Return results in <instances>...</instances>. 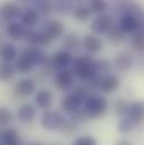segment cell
I'll use <instances>...</instances> for the list:
<instances>
[{"label":"cell","mask_w":144,"mask_h":145,"mask_svg":"<svg viewBox=\"0 0 144 145\" xmlns=\"http://www.w3.org/2000/svg\"><path fill=\"white\" fill-rule=\"evenodd\" d=\"M96 61L89 55H81L74 57L72 63V72L80 80L84 82L91 81L94 78L98 76L95 68Z\"/></svg>","instance_id":"obj_1"},{"label":"cell","mask_w":144,"mask_h":145,"mask_svg":"<svg viewBox=\"0 0 144 145\" xmlns=\"http://www.w3.org/2000/svg\"><path fill=\"white\" fill-rule=\"evenodd\" d=\"M83 109L88 114L89 118L98 119L103 117L108 109V103L104 96L91 95L83 104Z\"/></svg>","instance_id":"obj_2"},{"label":"cell","mask_w":144,"mask_h":145,"mask_svg":"<svg viewBox=\"0 0 144 145\" xmlns=\"http://www.w3.org/2000/svg\"><path fill=\"white\" fill-rule=\"evenodd\" d=\"M65 123V119L63 115L60 111L55 110H47L43 114L41 118V124L43 128L47 131H58L61 129L63 124Z\"/></svg>","instance_id":"obj_3"},{"label":"cell","mask_w":144,"mask_h":145,"mask_svg":"<svg viewBox=\"0 0 144 145\" xmlns=\"http://www.w3.org/2000/svg\"><path fill=\"white\" fill-rule=\"evenodd\" d=\"M73 60H74V57L72 56V54L69 51L60 50L51 57L52 69H53V71H56V72L67 70L70 65H72Z\"/></svg>","instance_id":"obj_4"},{"label":"cell","mask_w":144,"mask_h":145,"mask_svg":"<svg viewBox=\"0 0 144 145\" xmlns=\"http://www.w3.org/2000/svg\"><path fill=\"white\" fill-rule=\"evenodd\" d=\"M36 83L31 78H25L19 80L14 86V95L19 99H26L35 92Z\"/></svg>","instance_id":"obj_5"},{"label":"cell","mask_w":144,"mask_h":145,"mask_svg":"<svg viewBox=\"0 0 144 145\" xmlns=\"http://www.w3.org/2000/svg\"><path fill=\"white\" fill-rule=\"evenodd\" d=\"M120 86V79L117 75L107 74L104 76H98L97 80V90L103 93H113Z\"/></svg>","instance_id":"obj_6"},{"label":"cell","mask_w":144,"mask_h":145,"mask_svg":"<svg viewBox=\"0 0 144 145\" xmlns=\"http://www.w3.org/2000/svg\"><path fill=\"white\" fill-rule=\"evenodd\" d=\"M25 39L29 44V46H36V47H47L52 43V39L44 31L37 32V31L28 29V33Z\"/></svg>","instance_id":"obj_7"},{"label":"cell","mask_w":144,"mask_h":145,"mask_svg":"<svg viewBox=\"0 0 144 145\" xmlns=\"http://www.w3.org/2000/svg\"><path fill=\"white\" fill-rule=\"evenodd\" d=\"M0 14H1V19L9 24V23L15 22V19H17L18 17H22L23 12H22V9L19 8L18 5L10 2V1H7V2H3L1 5Z\"/></svg>","instance_id":"obj_8"},{"label":"cell","mask_w":144,"mask_h":145,"mask_svg":"<svg viewBox=\"0 0 144 145\" xmlns=\"http://www.w3.org/2000/svg\"><path fill=\"white\" fill-rule=\"evenodd\" d=\"M73 80H74L73 72L71 70L67 69L56 73L54 79V84L60 91H68L73 86Z\"/></svg>","instance_id":"obj_9"},{"label":"cell","mask_w":144,"mask_h":145,"mask_svg":"<svg viewBox=\"0 0 144 145\" xmlns=\"http://www.w3.org/2000/svg\"><path fill=\"white\" fill-rule=\"evenodd\" d=\"M53 99L54 96L50 89H41L35 95V105L39 110L47 111L53 104Z\"/></svg>","instance_id":"obj_10"},{"label":"cell","mask_w":144,"mask_h":145,"mask_svg":"<svg viewBox=\"0 0 144 145\" xmlns=\"http://www.w3.org/2000/svg\"><path fill=\"white\" fill-rule=\"evenodd\" d=\"M81 105L82 101L72 92L65 95L61 100V109L69 115H73L77 111H79L81 109Z\"/></svg>","instance_id":"obj_11"},{"label":"cell","mask_w":144,"mask_h":145,"mask_svg":"<svg viewBox=\"0 0 144 145\" xmlns=\"http://www.w3.org/2000/svg\"><path fill=\"white\" fill-rule=\"evenodd\" d=\"M27 33H28V28L18 22L9 23L6 26V34L12 40H20L25 38Z\"/></svg>","instance_id":"obj_12"},{"label":"cell","mask_w":144,"mask_h":145,"mask_svg":"<svg viewBox=\"0 0 144 145\" xmlns=\"http://www.w3.org/2000/svg\"><path fill=\"white\" fill-rule=\"evenodd\" d=\"M113 27V20L110 16L100 15L96 17L91 23V29L95 34H106L108 31Z\"/></svg>","instance_id":"obj_13"},{"label":"cell","mask_w":144,"mask_h":145,"mask_svg":"<svg viewBox=\"0 0 144 145\" xmlns=\"http://www.w3.org/2000/svg\"><path fill=\"white\" fill-rule=\"evenodd\" d=\"M118 26L125 34H134L139 29V18L134 15L125 14L120 17Z\"/></svg>","instance_id":"obj_14"},{"label":"cell","mask_w":144,"mask_h":145,"mask_svg":"<svg viewBox=\"0 0 144 145\" xmlns=\"http://www.w3.org/2000/svg\"><path fill=\"white\" fill-rule=\"evenodd\" d=\"M133 65V57L128 53H118L114 59V68L117 72L126 73Z\"/></svg>","instance_id":"obj_15"},{"label":"cell","mask_w":144,"mask_h":145,"mask_svg":"<svg viewBox=\"0 0 144 145\" xmlns=\"http://www.w3.org/2000/svg\"><path fill=\"white\" fill-rule=\"evenodd\" d=\"M34 67L35 64L26 51L22 52L15 62V68L20 74H26V73L31 72L34 69Z\"/></svg>","instance_id":"obj_16"},{"label":"cell","mask_w":144,"mask_h":145,"mask_svg":"<svg viewBox=\"0 0 144 145\" xmlns=\"http://www.w3.org/2000/svg\"><path fill=\"white\" fill-rule=\"evenodd\" d=\"M64 24L61 20H51L44 26V32L50 36V38L53 39H59L60 37L63 36L64 34Z\"/></svg>","instance_id":"obj_17"},{"label":"cell","mask_w":144,"mask_h":145,"mask_svg":"<svg viewBox=\"0 0 144 145\" xmlns=\"http://www.w3.org/2000/svg\"><path fill=\"white\" fill-rule=\"evenodd\" d=\"M82 46L86 48V51L90 54H96L101 51L103 48V42L99 37L95 34H87L82 38Z\"/></svg>","instance_id":"obj_18"},{"label":"cell","mask_w":144,"mask_h":145,"mask_svg":"<svg viewBox=\"0 0 144 145\" xmlns=\"http://www.w3.org/2000/svg\"><path fill=\"white\" fill-rule=\"evenodd\" d=\"M135 125H141L144 123V101L143 100H136L131 104L130 111L127 115Z\"/></svg>","instance_id":"obj_19"},{"label":"cell","mask_w":144,"mask_h":145,"mask_svg":"<svg viewBox=\"0 0 144 145\" xmlns=\"http://www.w3.org/2000/svg\"><path fill=\"white\" fill-rule=\"evenodd\" d=\"M18 119L24 124H31L36 118V109L31 104H23L17 110Z\"/></svg>","instance_id":"obj_20"},{"label":"cell","mask_w":144,"mask_h":145,"mask_svg":"<svg viewBox=\"0 0 144 145\" xmlns=\"http://www.w3.org/2000/svg\"><path fill=\"white\" fill-rule=\"evenodd\" d=\"M2 145H25L20 141L19 133L14 128H5L1 132Z\"/></svg>","instance_id":"obj_21"},{"label":"cell","mask_w":144,"mask_h":145,"mask_svg":"<svg viewBox=\"0 0 144 145\" xmlns=\"http://www.w3.org/2000/svg\"><path fill=\"white\" fill-rule=\"evenodd\" d=\"M39 12L36 10V8H27L20 17V23L25 25L27 28H32L39 22Z\"/></svg>","instance_id":"obj_22"},{"label":"cell","mask_w":144,"mask_h":145,"mask_svg":"<svg viewBox=\"0 0 144 145\" xmlns=\"http://www.w3.org/2000/svg\"><path fill=\"white\" fill-rule=\"evenodd\" d=\"M63 46L69 52H78L82 46V39L77 33H69L64 36Z\"/></svg>","instance_id":"obj_23"},{"label":"cell","mask_w":144,"mask_h":145,"mask_svg":"<svg viewBox=\"0 0 144 145\" xmlns=\"http://www.w3.org/2000/svg\"><path fill=\"white\" fill-rule=\"evenodd\" d=\"M28 55L31 56V59L33 60L34 64L38 65V67H43L45 64V62L48 60L47 55L42 51L41 47H36V46H29L25 50Z\"/></svg>","instance_id":"obj_24"},{"label":"cell","mask_w":144,"mask_h":145,"mask_svg":"<svg viewBox=\"0 0 144 145\" xmlns=\"http://www.w3.org/2000/svg\"><path fill=\"white\" fill-rule=\"evenodd\" d=\"M18 57V52L15 45L10 43H5L1 47V59L3 62L11 63L12 61H16Z\"/></svg>","instance_id":"obj_25"},{"label":"cell","mask_w":144,"mask_h":145,"mask_svg":"<svg viewBox=\"0 0 144 145\" xmlns=\"http://www.w3.org/2000/svg\"><path fill=\"white\" fill-rule=\"evenodd\" d=\"M105 35H106V39L108 40V43H110L114 46H117L124 40L125 33L119 28V26H113Z\"/></svg>","instance_id":"obj_26"},{"label":"cell","mask_w":144,"mask_h":145,"mask_svg":"<svg viewBox=\"0 0 144 145\" xmlns=\"http://www.w3.org/2000/svg\"><path fill=\"white\" fill-rule=\"evenodd\" d=\"M35 7L41 15L48 16L55 10V2L53 0H36Z\"/></svg>","instance_id":"obj_27"},{"label":"cell","mask_w":144,"mask_h":145,"mask_svg":"<svg viewBox=\"0 0 144 145\" xmlns=\"http://www.w3.org/2000/svg\"><path fill=\"white\" fill-rule=\"evenodd\" d=\"M135 126H136L135 123L128 116H126V117H123L118 121V124H117V131H118L119 134L126 135V134H130L135 128Z\"/></svg>","instance_id":"obj_28"},{"label":"cell","mask_w":144,"mask_h":145,"mask_svg":"<svg viewBox=\"0 0 144 145\" xmlns=\"http://www.w3.org/2000/svg\"><path fill=\"white\" fill-rule=\"evenodd\" d=\"M130 107H131V104H130L126 99L119 98V99H117V100L114 103V112H115L117 116L126 117V116L128 115Z\"/></svg>","instance_id":"obj_29"},{"label":"cell","mask_w":144,"mask_h":145,"mask_svg":"<svg viewBox=\"0 0 144 145\" xmlns=\"http://www.w3.org/2000/svg\"><path fill=\"white\" fill-rule=\"evenodd\" d=\"M91 10L89 7H86V6H79V7H75L74 10H73V17L75 18L77 22L79 23H84L87 22L90 16H91Z\"/></svg>","instance_id":"obj_30"},{"label":"cell","mask_w":144,"mask_h":145,"mask_svg":"<svg viewBox=\"0 0 144 145\" xmlns=\"http://www.w3.org/2000/svg\"><path fill=\"white\" fill-rule=\"evenodd\" d=\"M16 68L15 65H12L11 63H7V62H2L1 64V70H0V76L1 80L5 82H8L10 80L14 79L15 74H16Z\"/></svg>","instance_id":"obj_31"},{"label":"cell","mask_w":144,"mask_h":145,"mask_svg":"<svg viewBox=\"0 0 144 145\" xmlns=\"http://www.w3.org/2000/svg\"><path fill=\"white\" fill-rule=\"evenodd\" d=\"M131 45L133 50L137 53L144 52V33L141 31H136L134 34H132L131 38Z\"/></svg>","instance_id":"obj_32"},{"label":"cell","mask_w":144,"mask_h":145,"mask_svg":"<svg viewBox=\"0 0 144 145\" xmlns=\"http://www.w3.org/2000/svg\"><path fill=\"white\" fill-rule=\"evenodd\" d=\"M74 8L75 6L73 5L71 0H56L55 1V10L59 14H63V15L70 14V12H73Z\"/></svg>","instance_id":"obj_33"},{"label":"cell","mask_w":144,"mask_h":145,"mask_svg":"<svg viewBox=\"0 0 144 145\" xmlns=\"http://www.w3.org/2000/svg\"><path fill=\"white\" fill-rule=\"evenodd\" d=\"M71 92L74 96H77L83 104H84V101L91 96V95H90V90L88 89V87H87L86 84H77V86H74V87L72 88Z\"/></svg>","instance_id":"obj_34"},{"label":"cell","mask_w":144,"mask_h":145,"mask_svg":"<svg viewBox=\"0 0 144 145\" xmlns=\"http://www.w3.org/2000/svg\"><path fill=\"white\" fill-rule=\"evenodd\" d=\"M89 8L94 14L101 15L108 8L107 0H89Z\"/></svg>","instance_id":"obj_35"},{"label":"cell","mask_w":144,"mask_h":145,"mask_svg":"<svg viewBox=\"0 0 144 145\" xmlns=\"http://www.w3.org/2000/svg\"><path fill=\"white\" fill-rule=\"evenodd\" d=\"M95 68H96V73L98 76H104L110 73L111 70V64L108 60L101 59V60H97L95 63Z\"/></svg>","instance_id":"obj_36"},{"label":"cell","mask_w":144,"mask_h":145,"mask_svg":"<svg viewBox=\"0 0 144 145\" xmlns=\"http://www.w3.org/2000/svg\"><path fill=\"white\" fill-rule=\"evenodd\" d=\"M60 131L64 135L71 136L73 134H75V132H77V123H74L73 120H65V123L63 124V126L61 127Z\"/></svg>","instance_id":"obj_37"},{"label":"cell","mask_w":144,"mask_h":145,"mask_svg":"<svg viewBox=\"0 0 144 145\" xmlns=\"http://www.w3.org/2000/svg\"><path fill=\"white\" fill-rule=\"evenodd\" d=\"M12 120V115L7 108L2 107L0 110V124L2 127H8V125Z\"/></svg>","instance_id":"obj_38"},{"label":"cell","mask_w":144,"mask_h":145,"mask_svg":"<svg viewBox=\"0 0 144 145\" xmlns=\"http://www.w3.org/2000/svg\"><path fill=\"white\" fill-rule=\"evenodd\" d=\"M73 145H98L97 141L92 137V136H89V135H84V136H81V137H78Z\"/></svg>","instance_id":"obj_39"},{"label":"cell","mask_w":144,"mask_h":145,"mask_svg":"<svg viewBox=\"0 0 144 145\" xmlns=\"http://www.w3.org/2000/svg\"><path fill=\"white\" fill-rule=\"evenodd\" d=\"M115 145H133L128 140H125V138H123V140H119V141H117L116 142V144Z\"/></svg>","instance_id":"obj_40"},{"label":"cell","mask_w":144,"mask_h":145,"mask_svg":"<svg viewBox=\"0 0 144 145\" xmlns=\"http://www.w3.org/2000/svg\"><path fill=\"white\" fill-rule=\"evenodd\" d=\"M71 1L73 2V5L75 7H79V6H82V3H83L84 0H71Z\"/></svg>","instance_id":"obj_41"},{"label":"cell","mask_w":144,"mask_h":145,"mask_svg":"<svg viewBox=\"0 0 144 145\" xmlns=\"http://www.w3.org/2000/svg\"><path fill=\"white\" fill-rule=\"evenodd\" d=\"M18 1H20V2H26L27 0H18Z\"/></svg>","instance_id":"obj_42"},{"label":"cell","mask_w":144,"mask_h":145,"mask_svg":"<svg viewBox=\"0 0 144 145\" xmlns=\"http://www.w3.org/2000/svg\"><path fill=\"white\" fill-rule=\"evenodd\" d=\"M33 145H41V144H33Z\"/></svg>","instance_id":"obj_43"}]
</instances>
